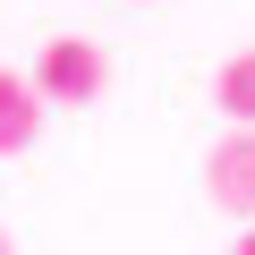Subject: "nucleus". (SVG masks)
I'll return each instance as SVG.
<instances>
[{
	"label": "nucleus",
	"mask_w": 255,
	"mask_h": 255,
	"mask_svg": "<svg viewBox=\"0 0 255 255\" xmlns=\"http://www.w3.org/2000/svg\"><path fill=\"white\" fill-rule=\"evenodd\" d=\"M26 85L43 94V111H51V102L85 111V102H102L111 60H102V43H85V34H51V43L34 51V77H26Z\"/></svg>",
	"instance_id": "f257e3e1"
},
{
	"label": "nucleus",
	"mask_w": 255,
	"mask_h": 255,
	"mask_svg": "<svg viewBox=\"0 0 255 255\" xmlns=\"http://www.w3.org/2000/svg\"><path fill=\"white\" fill-rule=\"evenodd\" d=\"M204 187H213V204H221V213L255 221V128H230V136L213 145V162H204Z\"/></svg>",
	"instance_id": "f03ea898"
},
{
	"label": "nucleus",
	"mask_w": 255,
	"mask_h": 255,
	"mask_svg": "<svg viewBox=\"0 0 255 255\" xmlns=\"http://www.w3.org/2000/svg\"><path fill=\"white\" fill-rule=\"evenodd\" d=\"M34 128H43V94H34L17 68H0V153H26Z\"/></svg>",
	"instance_id": "7ed1b4c3"
},
{
	"label": "nucleus",
	"mask_w": 255,
	"mask_h": 255,
	"mask_svg": "<svg viewBox=\"0 0 255 255\" xmlns=\"http://www.w3.org/2000/svg\"><path fill=\"white\" fill-rule=\"evenodd\" d=\"M213 102H221V119L255 128V43H247V51H230V60L213 68Z\"/></svg>",
	"instance_id": "20e7f679"
},
{
	"label": "nucleus",
	"mask_w": 255,
	"mask_h": 255,
	"mask_svg": "<svg viewBox=\"0 0 255 255\" xmlns=\"http://www.w3.org/2000/svg\"><path fill=\"white\" fill-rule=\"evenodd\" d=\"M230 255H255V230H247V238H238V247H230Z\"/></svg>",
	"instance_id": "39448f33"
},
{
	"label": "nucleus",
	"mask_w": 255,
	"mask_h": 255,
	"mask_svg": "<svg viewBox=\"0 0 255 255\" xmlns=\"http://www.w3.org/2000/svg\"><path fill=\"white\" fill-rule=\"evenodd\" d=\"M0 255H17V247H9V230H0Z\"/></svg>",
	"instance_id": "423d86ee"
}]
</instances>
